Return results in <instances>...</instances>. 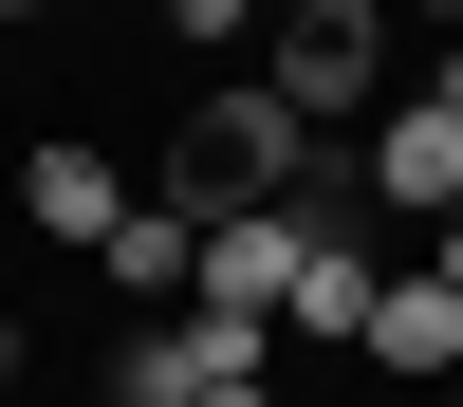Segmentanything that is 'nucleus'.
I'll return each instance as SVG.
<instances>
[{"instance_id": "nucleus-1", "label": "nucleus", "mask_w": 463, "mask_h": 407, "mask_svg": "<svg viewBox=\"0 0 463 407\" xmlns=\"http://www.w3.org/2000/svg\"><path fill=\"white\" fill-rule=\"evenodd\" d=\"M297 185H316V111H297L279 74H204V111H185V148H167V204L241 222V204H297Z\"/></svg>"}, {"instance_id": "nucleus-2", "label": "nucleus", "mask_w": 463, "mask_h": 407, "mask_svg": "<svg viewBox=\"0 0 463 407\" xmlns=\"http://www.w3.org/2000/svg\"><path fill=\"white\" fill-rule=\"evenodd\" d=\"M297 333L279 315H222V296H185V315H148L130 352H111V407H222V389H279Z\"/></svg>"}, {"instance_id": "nucleus-3", "label": "nucleus", "mask_w": 463, "mask_h": 407, "mask_svg": "<svg viewBox=\"0 0 463 407\" xmlns=\"http://www.w3.org/2000/svg\"><path fill=\"white\" fill-rule=\"evenodd\" d=\"M316 222H334V185H297V204H241V222H204V296H222V315H279V296H297V259H316Z\"/></svg>"}, {"instance_id": "nucleus-4", "label": "nucleus", "mask_w": 463, "mask_h": 407, "mask_svg": "<svg viewBox=\"0 0 463 407\" xmlns=\"http://www.w3.org/2000/svg\"><path fill=\"white\" fill-rule=\"evenodd\" d=\"M371 74H390V0H334V19H279V93L316 111H371Z\"/></svg>"}, {"instance_id": "nucleus-5", "label": "nucleus", "mask_w": 463, "mask_h": 407, "mask_svg": "<svg viewBox=\"0 0 463 407\" xmlns=\"http://www.w3.org/2000/svg\"><path fill=\"white\" fill-rule=\"evenodd\" d=\"M371 370H390V389H463V278L445 259H408V278L371 296Z\"/></svg>"}, {"instance_id": "nucleus-6", "label": "nucleus", "mask_w": 463, "mask_h": 407, "mask_svg": "<svg viewBox=\"0 0 463 407\" xmlns=\"http://www.w3.org/2000/svg\"><path fill=\"white\" fill-rule=\"evenodd\" d=\"M371 204L390 222H463V111L445 93H408L390 130H371Z\"/></svg>"}, {"instance_id": "nucleus-7", "label": "nucleus", "mask_w": 463, "mask_h": 407, "mask_svg": "<svg viewBox=\"0 0 463 407\" xmlns=\"http://www.w3.org/2000/svg\"><path fill=\"white\" fill-rule=\"evenodd\" d=\"M130 204H148V185L111 167V148H37V167H19V222H37V241H111Z\"/></svg>"}, {"instance_id": "nucleus-8", "label": "nucleus", "mask_w": 463, "mask_h": 407, "mask_svg": "<svg viewBox=\"0 0 463 407\" xmlns=\"http://www.w3.org/2000/svg\"><path fill=\"white\" fill-rule=\"evenodd\" d=\"M93 259H111V278H130V296H148V315H185V296H204V222H185V204H167V185H148V204H130V222H111V241H93Z\"/></svg>"}, {"instance_id": "nucleus-9", "label": "nucleus", "mask_w": 463, "mask_h": 407, "mask_svg": "<svg viewBox=\"0 0 463 407\" xmlns=\"http://www.w3.org/2000/svg\"><path fill=\"white\" fill-rule=\"evenodd\" d=\"M371 259H353V222H316V259H297V296H279V333H316V352H371Z\"/></svg>"}, {"instance_id": "nucleus-10", "label": "nucleus", "mask_w": 463, "mask_h": 407, "mask_svg": "<svg viewBox=\"0 0 463 407\" xmlns=\"http://www.w3.org/2000/svg\"><path fill=\"white\" fill-rule=\"evenodd\" d=\"M167 37H185V56H241V37H260V0H167Z\"/></svg>"}, {"instance_id": "nucleus-11", "label": "nucleus", "mask_w": 463, "mask_h": 407, "mask_svg": "<svg viewBox=\"0 0 463 407\" xmlns=\"http://www.w3.org/2000/svg\"><path fill=\"white\" fill-rule=\"evenodd\" d=\"M390 19H427V37H463V0H390Z\"/></svg>"}, {"instance_id": "nucleus-12", "label": "nucleus", "mask_w": 463, "mask_h": 407, "mask_svg": "<svg viewBox=\"0 0 463 407\" xmlns=\"http://www.w3.org/2000/svg\"><path fill=\"white\" fill-rule=\"evenodd\" d=\"M427 93H445V111H463V37H445V74H427Z\"/></svg>"}, {"instance_id": "nucleus-13", "label": "nucleus", "mask_w": 463, "mask_h": 407, "mask_svg": "<svg viewBox=\"0 0 463 407\" xmlns=\"http://www.w3.org/2000/svg\"><path fill=\"white\" fill-rule=\"evenodd\" d=\"M260 19H334V0H260Z\"/></svg>"}, {"instance_id": "nucleus-14", "label": "nucleus", "mask_w": 463, "mask_h": 407, "mask_svg": "<svg viewBox=\"0 0 463 407\" xmlns=\"http://www.w3.org/2000/svg\"><path fill=\"white\" fill-rule=\"evenodd\" d=\"M222 407H297V389H222Z\"/></svg>"}, {"instance_id": "nucleus-15", "label": "nucleus", "mask_w": 463, "mask_h": 407, "mask_svg": "<svg viewBox=\"0 0 463 407\" xmlns=\"http://www.w3.org/2000/svg\"><path fill=\"white\" fill-rule=\"evenodd\" d=\"M445 278H463V222H445Z\"/></svg>"}, {"instance_id": "nucleus-16", "label": "nucleus", "mask_w": 463, "mask_h": 407, "mask_svg": "<svg viewBox=\"0 0 463 407\" xmlns=\"http://www.w3.org/2000/svg\"><path fill=\"white\" fill-rule=\"evenodd\" d=\"M0 370H19V333H0Z\"/></svg>"}, {"instance_id": "nucleus-17", "label": "nucleus", "mask_w": 463, "mask_h": 407, "mask_svg": "<svg viewBox=\"0 0 463 407\" xmlns=\"http://www.w3.org/2000/svg\"><path fill=\"white\" fill-rule=\"evenodd\" d=\"M0 19H37V0H0Z\"/></svg>"}, {"instance_id": "nucleus-18", "label": "nucleus", "mask_w": 463, "mask_h": 407, "mask_svg": "<svg viewBox=\"0 0 463 407\" xmlns=\"http://www.w3.org/2000/svg\"><path fill=\"white\" fill-rule=\"evenodd\" d=\"M445 407H463V389H445Z\"/></svg>"}]
</instances>
